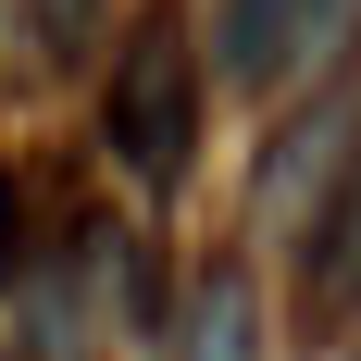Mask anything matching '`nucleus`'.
Returning <instances> with one entry per match:
<instances>
[{"instance_id": "nucleus-1", "label": "nucleus", "mask_w": 361, "mask_h": 361, "mask_svg": "<svg viewBox=\"0 0 361 361\" xmlns=\"http://www.w3.org/2000/svg\"><path fill=\"white\" fill-rule=\"evenodd\" d=\"M100 137L137 187H187V149H200V63H187L175 25H137L125 63H112V100H100Z\"/></svg>"}, {"instance_id": "nucleus-4", "label": "nucleus", "mask_w": 361, "mask_h": 361, "mask_svg": "<svg viewBox=\"0 0 361 361\" xmlns=\"http://www.w3.org/2000/svg\"><path fill=\"white\" fill-rule=\"evenodd\" d=\"M187 361H250V287H237V274L200 287V312H187Z\"/></svg>"}, {"instance_id": "nucleus-5", "label": "nucleus", "mask_w": 361, "mask_h": 361, "mask_svg": "<svg viewBox=\"0 0 361 361\" xmlns=\"http://www.w3.org/2000/svg\"><path fill=\"white\" fill-rule=\"evenodd\" d=\"M37 13H50V37H63V50L87 37V0H37Z\"/></svg>"}, {"instance_id": "nucleus-2", "label": "nucleus", "mask_w": 361, "mask_h": 361, "mask_svg": "<svg viewBox=\"0 0 361 361\" xmlns=\"http://www.w3.org/2000/svg\"><path fill=\"white\" fill-rule=\"evenodd\" d=\"M361 0H224L212 13V50H224V87H287V75H312L349 37Z\"/></svg>"}, {"instance_id": "nucleus-6", "label": "nucleus", "mask_w": 361, "mask_h": 361, "mask_svg": "<svg viewBox=\"0 0 361 361\" xmlns=\"http://www.w3.org/2000/svg\"><path fill=\"white\" fill-rule=\"evenodd\" d=\"M0 274H13V187H0Z\"/></svg>"}, {"instance_id": "nucleus-3", "label": "nucleus", "mask_w": 361, "mask_h": 361, "mask_svg": "<svg viewBox=\"0 0 361 361\" xmlns=\"http://www.w3.org/2000/svg\"><path fill=\"white\" fill-rule=\"evenodd\" d=\"M299 312H312V324H361V175L312 212V250H299Z\"/></svg>"}]
</instances>
